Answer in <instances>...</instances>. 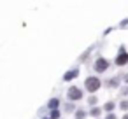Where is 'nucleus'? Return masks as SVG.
<instances>
[{
    "label": "nucleus",
    "mask_w": 128,
    "mask_h": 119,
    "mask_svg": "<svg viewBox=\"0 0 128 119\" xmlns=\"http://www.w3.org/2000/svg\"><path fill=\"white\" fill-rule=\"evenodd\" d=\"M100 112H102V110H100V109H98V107H95V109H93V110H91V114H93V116H95V117H96V116H100Z\"/></svg>",
    "instance_id": "423d86ee"
},
{
    "label": "nucleus",
    "mask_w": 128,
    "mask_h": 119,
    "mask_svg": "<svg viewBox=\"0 0 128 119\" xmlns=\"http://www.w3.org/2000/svg\"><path fill=\"white\" fill-rule=\"evenodd\" d=\"M107 67H109V63H107V60H104V58H98V60L95 61V70H96V72H105Z\"/></svg>",
    "instance_id": "f03ea898"
},
{
    "label": "nucleus",
    "mask_w": 128,
    "mask_h": 119,
    "mask_svg": "<svg viewBox=\"0 0 128 119\" xmlns=\"http://www.w3.org/2000/svg\"><path fill=\"white\" fill-rule=\"evenodd\" d=\"M121 109L126 110V109H128V102H121Z\"/></svg>",
    "instance_id": "6e6552de"
},
{
    "label": "nucleus",
    "mask_w": 128,
    "mask_h": 119,
    "mask_svg": "<svg viewBox=\"0 0 128 119\" xmlns=\"http://www.w3.org/2000/svg\"><path fill=\"white\" fill-rule=\"evenodd\" d=\"M107 119H116V116H114V114H109V117H107Z\"/></svg>",
    "instance_id": "9d476101"
},
{
    "label": "nucleus",
    "mask_w": 128,
    "mask_h": 119,
    "mask_svg": "<svg viewBox=\"0 0 128 119\" xmlns=\"http://www.w3.org/2000/svg\"><path fill=\"white\" fill-rule=\"evenodd\" d=\"M84 117H86V112L79 110V112H77V119H84Z\"/></svg>",
    "instance_id": "0eeeda50"
},
{
    "label": "nucleus",
    "mask_w": 128,
    "mask_h": 119,
    "mask_svg": "<svg viewBox=\"0 0 128 119\" xmlns=\"http://www.w3.org/2000/svg\"><path fill=\"white\" fill-rule=\"evenodd\" d=\"M98 88H100V79H98V77H88V79H86V89H88V91L93 93V91H96Z\"/></svg>",
    "instance_id": "f257e3e1"
},
{
    "label": "nucleus",
    "mask_w": 128,
    "mask_h": 119,
    "mask_svg": "<svg viewBox=\"0 0 128 119\" xmlns=\"http://www.w3.org/2000/svg\"><path fill=\"white\" fill-rule=\"evenodd\" d=\"M116 63H118V65H124V63H128V54H126L124 51H121V54L118 56Z\"/></svg>",
    "instance_id": "20e7f679"
},
{
    "label": "nucleus",
    "mask_w": 128,
    "mask_h": 119,
    "mask_svg": "<svg viewBox=\"0 0 128 119\" xmlns=\"http://www.w3.org/2000/svg\"><path fill=\"white\" fill-rule=\"evenodd\" d=\"M68 98L70 100H81L82 98V91L79 88H70L68 89Z\"/></svg>",
    "instance_id": "7ed1b4c3"
},
{
    "label": "nucleus",
    "mask_w": 128,
    "mask_h": 119,
    "mask_svg": "<svg viewBox=\"0 0 128 119\" xmlns=\"http://www.w3.org/2000/svg\"><path fill=\"white\" fill-rule=\"evenodd\" d=\"M123 119H128V116H124V117H123Z\"/></svg>",
    "instance_id": "9b49d317"
},
{
    "label": "nucleus",
    "mask_w": 128,
    "mask_h": 119,
    "mask_svg": "<svg viewBox=\"0 0 128 119\" xmlns=\"http://www.w3.org/2000/svg\"><path fill=\"white\" fill-rule=\"evenodd\" d=\"M104 110H107V112L114 110V102H107V103H105V107H104Z\"/></svg>",
    "instance_id": "39448f33"
},
{
    "label": "nucleus",
    "mask_w": 128,
    "mask_h": 119,
    "mask_svg": "<svg viewBox=\"0 0 128 119\" xmlns=\"http://www.w3.org/2000/svg\"><path fill=\"white\" fill-rule=\"evenodd\" d=\"M51 116H53V117H58V116H60V112H58V110H53V114H51Z\"/></svg>",
    "instance_id": "1a4fd4ad"
}]
</instances>
